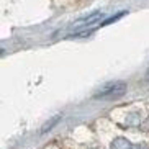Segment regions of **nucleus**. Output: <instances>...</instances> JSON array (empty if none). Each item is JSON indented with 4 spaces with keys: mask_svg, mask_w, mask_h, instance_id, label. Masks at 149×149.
Here are the masks:
<instances>
[{
    "mask_svg": "<svg viewBox=\"0 0 149 149\" xmlns=\"http://www.w3.org/2000/svg\"><path fill=\"white\" fill-rule=\"evenodd\" d=\"M126 90V84L125 82H110L103 87H100L93 93V98H108V97H116L125 93Z\"/></svg>",
    "mask_w": 149,
    "mask_h": 149,
    "instance_id": "obj_1",
    "label": "nucleus"
},
{
    "mask_svg": "<svg viewBox=\"0 0 149 149\" xmlns=\"http://www.w3.org/2000/svg\"><path fill=\"white\" fill-rule=\"evenodd\" d=\"M138 144H133L131 141H128L126 138H115L113 141H110V149H134Z\"/></svg>",
    "mask_w": 149,
    "mask_h": 149,
    "instance_id": "obj_2",
    "label": "nucleus"
},
{
    "mask_svg": "<svg viewBox=\"0 0 149 149\" xmlns=\"http://www.w3.org/2000/svg\"><path fill=\"white\" fill-rule=\"evenodd\" d=\"M100 17H102V12H95V13H90V15H87V17H82V18H79V20H75L74 25H79V26L92 25V23H95Z\"/></svg>",
    "mask_w": 149,
    "mask_h": 149,
    "instance_id": "obj_3",
    "label": "nucleus"
},
{
    "mask_svg": "<svg viewBox=\"0 0 149 149\" xmlns=\"http://www.w3.org/2000/svg\"><path fill=\"white\" fill-rule=\"evenodd\" d=\"M126 13V12H121V13H118V15H115V17H111V18H108V20H105V22L102 23V25H103V26H105V25H110V23L111 22H115V20H118V18H121L123 15Z\"/></svg>",
    "mask_w": 149,
    "mask_h": 149,
    "instance_id": "obj_4",
    "label": "nucleus"
},
{
    "mask_svg": "<svg viewBox=\"0 0 149 149\" xmlns=\"http://www.w3.org/2000/svg\"><path fill=\"white\" fill-rule=\"evenodd\" d=\"M57 120H59V116H56V118H54V120H51V121H49L48 125H46V126H44V131H46V130H49V128H51V126H54V123H56Z\"/></svg>",
    "mask_w": 149,
    "mask_h": 149,
    "instance_id": "obj_5",
    "label": "nucleus"
},
{
    "mask_svg": "<svg viewBox=\"0 0 149 149\" xmlns=\"http://www.w3.org/2000/svg\"><path fill=\"white\" fill-rule=\"evenodd\" d=\"M148 80H149V70H148Z\"/></svg>",
    "mask_w": 149,
    "mask_h": 149,
    "instance_id": "obj_6",
    "label": "nucleus"
},
{
    "mask_svg": "<svg viewBox=\"0 0 149 149\" xmlns=\"http://www.w3.org/2000/svg\"><path fill=\"white\" fill-rule=\"evenodd\" d=\"M88 149H90V148H88Z\"/></svg>",
    "mask_w": 149,
    "mask_h": 149,
    "instance_id": "obj_7",
    "label": "nucleus"
}]
</instances>
